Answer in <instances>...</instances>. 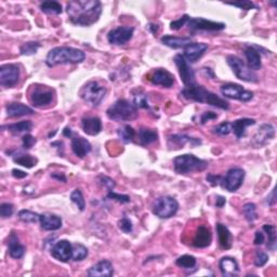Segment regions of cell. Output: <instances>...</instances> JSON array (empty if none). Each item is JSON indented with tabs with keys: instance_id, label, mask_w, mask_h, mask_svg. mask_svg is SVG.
<instances>
[{
	"instance_id": "26",
	"label": "cell",
	"mask_w": 277,
	"mask_h": 277,
	"mask_svg": "<svg viewBox=\"0 0 277 277\" xmlns=\"http://www.w3.org/2000/svg\"><path fill=\"white\" fill-rule=\"evenodd\" d=\"M92 146L87 139L74 137L72 139V151L79 158H84L91 152Z\"/></svg>"
},
{
	"instance_id": "14",
	"label": "cell",
	"mask_w": 277,
	"mask_h": 277,
	"mask_svg": "<svg viewBox=\"0 0 277 277\" xmlns=\"http://www.w3.org/2000/svg\"><path fill=\"white\" fill-rule=\"evenodd\" d=\"M134 33V27L132 26H119L110 30L107 35V40L109 44L121 46L126 45L130 41Z\"/></svg>"
},
{
	"instance_id": "32",
	"label": "cell",
	"mask_w": 277,
	"mask_h": 277,
	"mask_svg": "<svg viewBox=\"0 0 277 277\" xmlns=\"http://www.w3.org/2000/svg\"><path fill=\"white\" fill-rule=\"evenodd\" d=\"M138 142L140 145L147 146L154 142H156L158 140V133L154 129H147V128H141L137 133Z\"/></svg>"
},
{
	"instance_id": "59",
	"label": "cell",
	"mask_w": 277,
	"mask_h": 277,
	"mask_svg": "<svg viewBox=\"0 0 277 277\" xmlns=\"http://www.w3.org/2000/svg\"><path fill=\"white\" fill-rule=\"evenodd\" d=\"M267 202L269 206H274L275 202H276V194H275V188L272 189V192L268 196L267 198Z\"/></svg>"
},
{
	"instance_id": "39",
	"label": "cell",
	"mask_w": 277,
	"mask_h": 277,
	"mask_svg": "<svg viewBox=\"0 0 277 277\" xmlns=\"http://www.w3.org/2000/svg\"><path fill=\"white\" fill-rule=\"evenodd\" d=\"M13 161L17 165H21L25 168H33L37 164V158L33 157L32 155H28V154H21V155H17V157L13 158Z\"/></svg>"
},
{
	"instance_id": "37",
	"label": "cell",
	"mask_w": 277,
	"mask_h": 277,
	"mask_svg": "<svg viewBox=\"0 0 277 277\" xmlns=\"http://www.w3.org/2000/svg\"><path fill=\"white\" fill-rule=\"evenodd\" d=\"M5 128L8 129V131L18 134V133H23V132H29L30 130H32L33 124H32V121L25 120V121H20V122H15V124L8 125Z\"/></svg>"
},
{
	"instance_id": "12",
	"label": "cell",
	"mask_w": 277,
	"mask_h": 277,
	"mask_svg": "<svg viewBox=\"0 0 277 277\" xmlns=\"http://www.w3.org/2000/svg\"><path fill=\"white\" fill-rule=\"evenodd\" d=\"M187 26L190 32H197V30H206V32H219L225 28L224 23L213 22L206 20L202 17H189Z\"/></svg>"
},
{
	"instance_id": "7",
	"label": "cell",
	"mask_w": 277,
	"mask_h": 277,
	"mask_svg": "<svg viewBox=\"0 0 277 277\" xmlns=\"http://www.w3.org/2000/svg\"><path fill=\"white\" fill-rule=\"evenodd\" d=\"M226 62L232 69L234 75L238 79H241V81L246 83H258V81H259V77H258L257 74L254 71H251L247 64H245L236 55H227Z\"/></svg>"
},
{
	"instance_id": "44",
	"label": "cell",
	"mask_w": 277,
	"mask_h": 277,
	"mask_svg": "<svg viewBox=\"0 0 277 277\" xmlns=\"http://www.w3.org/2000/svg\"><path fill=\"white\" fill-rule=\"evenodd\" d=\"M40 48V44L37 41H28L23 44L20 48V53L22 55H33L37 53L38 49Z\"/></svg>"
},
{
	"instance_id": "8",
	"label": "cell",
	"mask_w": 277,
	"mask_h": 277,
	"mask_svg": "<svg viewBox=\"0 0 277 277\" xmlns=\"http://www.w3.org/2000/svg\"><path fill=\"white\" fill-rule=\"evenodd\" d=\"M179 210V202L171 196H163L155 200L153 205V213L161 219H169Z\"/></svg>"
},
{
	"instance_id": "13",
	"label": "cell",
	"mask_w": 277,
	"mask_h": 277,
	"mask_svg": "<svg viewBox=\"0 0 277 277\" xmlns=\"http://www.w3.org/2000/svg\"><path fill=\"white\" fill-rule=\"evenodd\" d=\"M20 78V67L16 64H4L0 66V85L4 88L15 86Z\"/></svg>"
},
{
	"instance_id": "57",
	"label": "cell",
	"mask_w": 277,
	"mask_h": 277,
	"mask_svg": "<svg viewBox=\"0 0 277 277\" xmlns=\"http://www.w3.org/2000/svg\"><path fill=\"white\" fill-rule=\"evenodd\" d=\"M264 242H266V236H264V234L260 231L256 232V235H255V239H254V244L255 245H262Z\"/></svg>"
},
{
	"instance_id": "35",
	"label": "cell",
	"mask_w": 277,
	"mask_h": 277,
	"mask_svg": "<svg viewBox=\"0 0 277 277\" xmlns=\"http://www.w3.org/2000/svg\"><path fill=\"white\" fill-rule=\"evenodd\" d=\"M263 231L268 234V244L267 247L275 251L276 250V242H277V237H276V226L273 224H264L263 225Z\"/></svg>"
},
{
	"instance_id": "49",
	"label": "cell",
	"mask_w": 277,
	"mask_h": 277,
	"mask_svg": "<svg viewBox=\"0 0 277 277\" xmlns=\"http://www.w3.org/2000/svg\"><path fill=\"white\" fill-rule=\"evenodd\" d=\"M107 198L117 200L118 202H120V204H128V202H130V197L128 195H121L113 192V190H109V193L107 194Z\"/></svg>"
},
{
	"instance_id": "28",
	"label": "cell",
	"mask_w": 277,
	"mask_h": 277,
	"mask_svg": "<svg viewBox=\"0 0 277 277\" xmlns=\"http://www.w3.org/2000/svg\"><path fill=\"white\" fill-rule=\"evenodd\" d=\"M83 130L88 135H97L102 131V121L98 117H85L82 121Z\"/></svg>"
},
{
	"instance_id": "45",
	"label": "cell",
	"mask_w": 277,
	"mask_h": 277,
	"mask_svg": "<svg viewBox=\"0 0 277 277\" xmlns=\"http://www.w3.org/2000/svg\"><path fill=\"white\" fill-rule=\"evenodd\" d=\"M71 200L75 204L81 211H84L86 208V201L84 199V195L79 188H75L71 193Z\"/></svg>"
},
{
	"instance_id": "41",
	"label": "cell",
	"mask_w": 277,
	"mask_h": 277,
	"mask_svg": "<svg viewBox=\"0 0 277 277\" xmlns=\"http://www.w3.org/2000/svg\"><path fill=\"white\" fill-rule=\"evenodd\" d=\"M17 215H18V219L25 223H37L39 222V219H40V214L36 213L34 211L26 210V209L21 210Z\"/></svg>"
},
{
	"instance_id": "29",
	"label": "cell",
	"mask_w": 277,
	"mask_h": 277,
	"mask_svg": "<svg viewBox=\"0 0 277 277\" xmlns=\"http://www.w3.org/2000/svg\"><path fill=\"white\" fill-rule=\"evenodd\" d=\"M7 116L9 118H16L26 115H33L34 109L22 103H10L7 105Z\"/></svg>"
},
{
	"instance_id": "30",
	"label": "cell",
	"mask_w": 277,
	"mask_h": 277,
	"mask_svg": "<svg viewBox=\"0 0 277 277\" xmlns=\"http://www.w3.org/2000/svg\"><path fill=\"white\" fill-rule=\"evenodd\" d=\"M215 229H217V233H218L220 247L225 250L231 249L233 244V235L230 232V230L222 223H218Z\"/></svg>"
},
{
	"instance_id": "9",
	"label": "cell",
	"mask_w": 277,
	"mask_h": 277,
	"mask_svg": "<svg viewBox=\"0 0 277 277\" xmlns=\"http://www.w3.org/2000/svg\"><path fill=\"white\" fill-rule=\"evenodd\" d=\"M220 91L224 97L233 98V100H238L242 102H249L254 97V92L246 90L241 85L233 83L221 86Z\"/></svg>"
},
{
	"instance_id": "50",
	"label": "cell",
	"mask_w": 277,
	"mask_h": 277,
	"mask_svg": "<svg viewBox=\"0 0 277 277\" xmlns=\"http://www.w3.org/2000/svg\"><path fill=\"white\" fill-rule=\"evenodd\" d=\"M118 227H119L120 231L128 234V233L132 232L133 225H132V222L130 221V219H128L127 217H124L118 221Z\"/></svg>"
},
{
	"instance_id": "3",
	"label": "cell",
	"mask_w": 277,
	"mask_h": 277,
	"mask_svg": "<svg viewBox=\"0 0 277 277\" xmlns=\"http://www.w3.org/2000/svg\"><path fill=\"white\" fill-rule=\"evenodd\" d=\"M86 59L84 51L73 47H55L51 49L46 58V64L53 67L61 64H78Z\"/></svg>"
},
{
	"instance_id": "51",
	"label": "cell",
	"mask_w": 277,
	"mask_h": 277,
	"mask_svg": "<svg viewBox=\"0 0 277 277\" xmlns=\"http://www.w3.org/2000/svg\"><path fill=\"white\" fill-rule=\"evenodd\" d=\"M14 211V206L9 202H4L0 206V215L2 218H10Z\"/></svg>"
},
{
	"instance_id": "54",
	"label": "cell",
	"mask_w": 277,
	"mask_h": 277,
	"mask_svg": "<svg viewBox=\"0 0 277 277\" xmlns=\"http://www.w3.org/2000/svg\"><path fill=\"white\" fill-rule=\"evenodd\" d=\"M98 179H100V182H101L102 185L104 187H106L108 190H113L115 188L116 183H115V181L113 179H110L109 177L101 176L100 178H98Z\"/></svg>"
},
{
	"instance_id": "42",
	"label": "cell",
	"mask_w": 277,
	"mask_h": 277,
	"mask_svg": "<svg viewBox=\"0 0 277 277\" xmlns=\"http://www.w3.org/2000/svg\"><path fill=\"white\" fill-rule=\"evenodd\" d=\"M137 108H144V109H150V102L149 97L142 91H139L138 93L133 95V102H132Z\"/></svg>"
},
{
	"instance_id": "15",
	"label": "cell",
	"mask_w": 277,
	"mask_h": 277,
	"mask_svg": "<svg viewBox=\"0 0 277 277\" xmlns=\"http://www.w3.org/2000/svg\"><path fill=\"white\" fill-rule=\"evenodd\" d=\"M275 137V128L271 124H263L259 127L257 132L255 133L254 138H252V144L255 147L259 149V147L268 145L271 141Z\"/></svg>"
},
{
	"instance_id": "24",
	"label": "cell",
	"mask_w": 277,
	"mask_h": 277,
	"mask_svg": "<svg viewBox=\"0 0 277 277\" xmlns=\"http://www.w3.org/2000/svg\"><path fill=\"white\" fill-rule=\"evenodd\" d=\"M221 274L226 277H234L239 274V267L237 261L232 257H223L219 262Z\"/></svg>"
},
{
	"instance_id": "38",
	"label": "cell",
	"mask_w": 277,
	"mask_h": 277,
	"mask_svg": "<svg viewBox=\"0 0 277 277\" xmlns=\"http://www.w3.org/2000/svg\"><path fill=\"white\" fill-rule=\"evenodd\" d=\"M196 258L194 256L190 255H184L178 258L176 260V264L179 268L184 269V270H190L196 267Z\"/></svg>"
},
{
	"instance_id": "56",
	"label": "cell",
	"mask_w": 277,
	"mask_h": 277,
	"mask_svg": "<svg viewBox=\"0 0 277 277\" xmlns=\"http://www.w3.org/2000/svg\"><path fill=\"white\" fill-rule=\"evenodd\" d=\"M218 118V114L213 113V112H205L204 114L201 115L200 117V124L205 125L207 121L212 120V119H217Z\"/></svg>"
},
{
	"instance_id": "55",
	"label": "cell",
	"mask_w": 277,
	"mask_h": 277,
	"mask_svg": "<svg viewBox=\"0 0 277 277\" xmlns=\"http://www.w3.org/2000/svg\"><path fill=\"white\" fill-rule=\"evenodd\" d=\"M207 182L210 184L211 186H217L219 184H221V181H222V177L221 176H217V175H212V174H208L206 177Z\"/></svg>"
},
{
	"instance_id": "61",
	"label": "cell",
	"mask_w": 277,
	"mask_h": 277,
	"mask_svg": "<svg viewBox=\"0 0 277 277\" xmlns=\"http://www.w3.org/2000/svg\"><path fill=\"white\" fill-rule=\"evenodd\" d=\"M51 177L53 178V179H57L61 182H66V177L63 175V174H51Z\"/></svg>"
},
{
	"instance_id": "18",
	"label": "cell",
	"mask_w": 277,
	"mask_h": 277,
	"mask_svg": "<svg viewBox=\"0 0 277 277\" xmlns=\"http://www.w3.org/2000/svg\"><path fill=\"white\" fill-rule=\"evenodd\" d=\"M207 49L208 45L204 44V42H192V44L184 48L183 57L188 63H195L204 55Z\"/></svg>"
},
{
	"instance_id": "2",
	"label": "cell",
	"mask_w": 277,
	"mask_h": 277,
	"mask_svg": "<svg viewBox=\"0 0 277 277\" xmlns=\"http://www.w3.org/2000/svg\"><path fill=\"white\" fill-rule=\"evenodd\" d=\"M184 98L189 101L198 102V103H206L208 105H211L214 107H218L221 109H229L230 104L224 98L220 97L213 92L206 89L204 86L195 84L189 87H184L180 93Z\"/></svg>"
},
{
	"instance_id": "36",
	"label": "cell",
	"mask_w": 277,
	"mask_h": 277,
	"mask_svg": "<svg viewBox=\"0 0 277 277\" xmlns=\"http://www.w3.org/2000/svg\"><path fill=\"white\" fill-rule=\"evenodd\" d=\"M40 10L47 14H61L62 4L58 1H44L40 3Z\"/></svg>"
},
{
	"instance_id": "4",
	"label": "cell",
	"mask_w": 277,
	"mask_h": 277,
	"mask_svg": "<svg viewBox=\"0 0 277 277\" xmlns=\"http://www.w3.org/2000/svg\"><path fill=\"white\" fill-rule=\"evenodd\" d=\"M106 115L114 121H130L138 117V108L132 102L126 98H119L107 108Z\"/></svg>"
},
{
	"instance_id": "31",
	"label": "cell",
	"mask_w": 277,
	"mask_h": 277,
	"mask_svg": "<svg viewBox=\"0 0 277 277\" xmlns=\"http://www.w3.org/2000/svg\"><path fill=\"white\" fill-rule=\"evenodd\" d=\"M161 41L165 46L172 49H181L185 48L189 44H192V39L189 37H176V36H164Z\"/></svg>"
},
{
	"instance_id": "17",
	"label": "cell",
	"mask_w": 277,
	"mask_h": 277,
	"mask_svg": "<svg viewBox=\"0 0 277 277\" xmlns=\"http://www.w3.org/2000/svg\"><path fill=\"white\" fill-rule=\"evenodd\" d=\"M51 256L58 261L69 262L73 258V245L66 239H61L52 246Z\"/></svg>"
},
{
	"instance_id": "22",
	"label": "cell",
	"mask_w": 277,
	"mask_h": 277,
	"mask_svg": "<svg viewBox=\"0 0 277 277\" xmlns=\"http://www.w3.org/2000/svg\"><path fill=\"white\" fill-rule=\"evenodd\" d=\"M245 58L247 60V66L251 71H259L262 67L261 54L257 46H248L245 49Z\"/></svg>"
},
{
	"instance_id": "16",
	"label": "cell",
	"mask_w": 277,
	"mask_h": 277,
	"mask_svg": "<svg viewBox=\"0 0 277 277\" xmlns=\"http://www.w3.org/2000/svg\"><path fill=\"white\" fill-rule=\"evenodd\" d=\"M53 92L51 89L44 87H34L30 93V102L35 107L48 106L52 102Z\"/></svg>"
},
{
	"instance_id": "10",
	"label": "cell",
	"mask_w": 277,
	"mask_h": 277,
	"mask_svg": "<svg viewBox=\"0 0 277 277\" xmlns=\"http://www.w3.org/2000/svg\"><path fill=\"white\" fill-rule=\"evenodd\" d=\"M245 179V170L242 168H232L226 172L224 178H222L221 185L229 192H236L242 186Z\"/></svg>"
},
{
	"instance_id": "58",
	"label": "cell",
	"mask_w": 277,
	"mask_h": 277,
	"mask_svg": "<svg viewBox=\"0 0 277 277\" xmlns=\"http://www.w3.org/2000/svg\"><path fill=\"white\" fill-rule=\"evenodd\" d=\"M225 204H226L225 197L221 196V195H218L217 198H215V207H217V208H223L225 206Z\"/></svg>"
},
{
	"instance_id": "52",
	"label": "cell",
	"mask_w": 277,
	"mask_h": 277,
	"mask_svg": "<svg viewBox=\"0 0 277 277\" xmlns=\"http://www.w3.org/2000/svg\"><path fill=\"white\" fill-rule=\"evenodd\" d=\"M188 20H189V16H188L187 14L183 15V16H181V17L179 18V20L171 22V23H170V28H171L172 30H179V29H181L184 25H186L187 22H188Z\"/></svg>"
},
{
	"instance_id": "11",
	"label": "cell",
	"mask_w": 277,
	"mask_h": 277,
	"mask_svg": "<svg viewBox=\"0 0 277 277\" xmlns=\"http://www.w3.org/2000/svg\"><path fill=\"white\" fill-rule=\"evenodd\" d=\"M175 63L178 67V71H179L181 81L185 87H189V86H193V85L197 84L194 70L190 67L189 63L185 59H184L182 54L176 55Z\"/></svg>"
},
{
	"instance_id": "27",
	"label": "cell",
	"mask_w": 277,
	"mask_h": 277,
	"mask_svg": "<svg viewBox=\"0 0 277 277\" xmlns=\"http://www.w3.org/2000/svg\"><path fill=\"white\" fill-rule=\"evenodd\" d=\"M8 250L10 257L13 259H21L25 255V247L20 243V239L14 232H12L9 236Z\"/></svg>"
},
{
	"instance_id": "19",
	"label": "cell",
	"mask_w": 277,
	"mask_h": 277,
	"mask_svg": "<svg viewBox=\"0 0 277 277\" xmlns=\"http://www.w3.org/2000/svg\"><path fill=\"white\" fill-rule=\"evenodd\" d=\"M88 276L91 277H110L114 275L113 264L108 260H101L100 262L92 266L87 272Z\"/></svg>"
},
{
	"instance_id": "46",
	"label": "cell",
	"mask_w": 277,
	"mask_h": 277,
	"mask_svg": "<svg viewBox=\"0 0 277 277\" xmlns=\"http://www.w3.org/2000/svg\"><path fill=\"white\" fill-rule=\"evenodd\" d=\"M213 132L218 135H227L232 132V122L224 121L222 124H219L217 127H214Z\"/></svg>"
},
{
	"instance_id": "48",
	"label": "cell",
	"mask_w": 277,
	"mask_h": 277,
	"mask_svg": "<svg viewBox=\"0 0 277 277\" xmlns=\"http://www.w3.org/2000/svg\"><path fill=\"white\" fill-rule=\"evenodd\" d=\"M269 261V256L266 252L262 250H257L256 251V257H255V266L258 268L264 267Z\"/></svg>"
},
{
	"instance_id": "63",
	"label": "cell",
	"mask_w": 277,
	"mask_h": 277,
	"mask_svg": "<svg viewBox=\"0 0 277 277\" xmlns=\"http://www.w3.org/2000/svg\"><path fill=\"white\" fill-rule=\"evenodd\" d=\"M63 134H64V137H67V138H70L73 135V131H72V129L69 128V127H66L64 130H63Z\"/></svg>"
},
{
	"instance_id": "20",
	"label": "cell",
	"mask_w": 277,
	"mask_h": 277,
	"mask_svg": "<svg viewBox=\"0 0 277 277\" xmlns=\"http://www.w3.org/2000/svg\"><path fill=\"white\" fill-rule=\"evenodd\" d=\"M151 83L154 86H162L164 88H170L175 84V76L164 69H158L153 73Z\"/></svg>"
},
{
	"instance_id": "25",
	"label": "cell",
	"mask_w": 277,
	"mask_h": 277,
	"mask_svg": "<svg viewBox=\"0 0 277 277\" xmlns=\"http://www.w3.org/2000/svg\"><path fill=\"white\" fill-rule=\"evenodd\" d=\"M39 223L45 231H57L62 227V219L53 213L40 214Z\"/></svg>"
},
{
	"instance_id": "53",
	"label": "cell",
	"mask_w": 277,
	"mask_h": 277,
	"mask_svg": "<svg viewBox=\"0 0 277 277\" xmlns=\"http://www.w3.org/2000/svg\"><path fill=\"white\" fill-rule=\"evenodd\" d=\"M22 141H23V149H25V150L32 149V147L37 142L36 138L33 137V135H30V134H25V135H24V137L22 138Z\"/></svg>"
},
{
	"instance_id": "60",
	"label": "cell",
	"mask_w": 277,
	"mask_h": 277,
	"mask_svg": "<svg viewBox=\"0 0 277 277\" xmlns=\"http://www.w3.org/2000/svg\"><path fill=\"white\" fill-rule=\"evenodd\" d=\"M12 176H13L14 178H16V179H23V178H26L27 177V174H26V172L22 171V170L13 169V170H12Z\"/></svg>"
},
{
	"instance_id": "23",
	"label": "cell",
	"mask_w": 277,
	"mask_h": 277,
	"mask_svg": "<svg viewBox=\"0 0 277 277\" xmlns=\"http://www.w3.org/2000/svg\"><path fill=\"white\" fill-rule=\"evenodd\" d=\"M212 242V234L210 230L205 225H199L195 233L193 239V246L196 248H206L210 246Z\"/></svg>"
},
{
	"instance_id": "40",
	"label": "cell",
	"mask_w": 277,
	"mask_h": 277,
	"mask_svg": "<svg viewBox=\"0 0 277 277\" xmlns=\"http://www.w3.org/2000/svg\"><path fill=\"white\" fill-rule=\"evenodd\" d=\"M88 257V248L82 244L73 245V258L74 261H83Z\"/></svg>"
},
{
	"instance_id": "43",
	"label": "cell",
	"mask_w": 277,
	"mask_h": 277,
	"mask_svg": "<svg viewBox=\"0 0 277 277\" xmlns=\"http://www.w3.org/2000/svg\"><path fill=\"white\" fill-rule=\"evenodd\" d=\"M243 213L245 215L246 220H247L250 223H252L254 221H256L258 219L257 207L254 202H247V204H245L243 207Z\"/></svg>"
},
{
	"instance_id": "33",
	"label": "cell",
	"mask_w": 277,
	"mask_h": 277,
	"mask_svg": "<svg viewBox=\"0 0 277 277\" xmlns=\"http://www.w3.org/2000/svg\"><path fill=\"white\" fill-rule=\"evenodd\" d=\"M256 120L252 118H239L232 122V132H234L237 139H242L246 134V129L249 126H254Z\"/></svg>"
},
{
	"instance_id": "47",
	"label": "cell",
	"mask_w": 277,
	"mask_h": 277,
	"mask_svg": "<svg viewBox=\"0 0 277 277\" xmlns=\"http://www.w3.org/2000/svg\"><path fill=\"white\" fill-rule=\"evenodd\" d=\"M226 4L230 5H234V7H237L239 9H244V10H251V9H256L258 10L259 7L252 1H249V0H241V1H236V2H227Z\"/></svg>"
},
{
	"instance_id": "62",
	"label": "cell",
	"mask_w": 277,
	"mask_h": 277,
	"mask_svg": "<svg viewBox=\"0 0 277 277\" xmlns=\"http://www.w3.org/2000/svg\"><path fill=\"white\" fill-rule=\"evenodd\" d=\"M147 28H149L150 32H152L153 34H156L158 32V25H155V24H150Z\"/></svg>"
},
{
	"instance_id": "21",
	"label": "cell",
	"mask_w": 277,
	"mask_h": 277,
	"mask_svg": "<svg viewBox=\"0 0 277 277\" xmlns=\"http://www.w3.org/2000/svg\"><path fill=\"white\" fill-rule=\"evenodd\" d=\"M187 143H190V145L195 146L201 144V141L199 139L188 137L186 134H174L170 135L168 139V146L171 150H179Z\"/></svg>"
},
{
	"instance_id": "6",
	"label": "cell",
	"mask_w": 277,
	"mask_h": 277,
	"mask_svg": "<svg viewBox=\"0 0 277 277\" xmlns=\"http://www.w3.org/2000/svg\"><path fill=\"white\" fill-rule=\"evenodd\" d=\"M106 93V88L94 81L86 84L82 90L79 91V95L83 100L93 107L100 105Z\"/></svg>"
},
{
	"instance_id": "5",
	"label": "cell",
	"mask_w": 277,
	"mask_h": 277,
	"mask_svg": "<svg viewBox=\"0 0 277 277\" xmlns=\"http://www.w3.org/2000/svg\"><path fill=\"white\" fill-rule=\"evenodd\" d=\"M208 162L196 157L192 154H184V155H180L174 159L175 171L179 175L204 171L208 168Z\"/></svg>"
},
{
	"instance_id": "1",
	"label": "cell",
	"mask_w": 277,
	"mask_h": 277,
	"mask_svg": "<svg viewBox=\"0 0 277 277\" xmlns=\"http://www.w3.org/2000/svg\"><path fill=\"white\" fill-rule=\"evenodd\" d=\"M66 12L74 25L91 26L102 14V3L97 0H76L66 4Z\"/></svg>"
},
{
	"instance_id": "34",
	"label": "cell",
	"mask_w": 277,
	"mask_h": 277,
	"mask_svg": "<svg viewBox=\"0 0 277 277\" xmlns=\"http://www.w3.org/2000/svg\"><path fill=\"white\" fill-rule=\"evenodd\" d=\"M117 134H118V138L122 142L126 144L133 142L135 137H137V132H135L134 129L129 125H124L117 129Z\"/></svg>"
}]
</instances>
